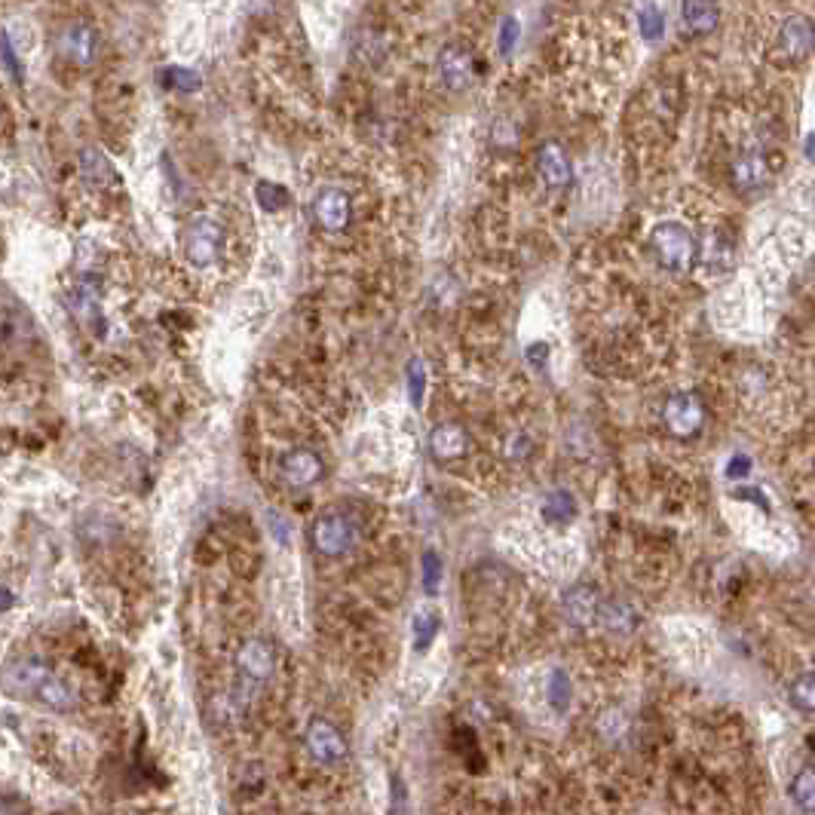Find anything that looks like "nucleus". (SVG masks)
I'll list each match as a JSON object with an SVG mask.
<instances>
[{
  "label": "nucleus",
  "mask_w": 815,
  "mask_h": 815,
  "mask_svg": "<svg viewBox=\"0 0 815 815\" xmlns=\"http://www.w3.org/2000/svg\"><path fill=\"white\" fill-rule=\"evenodd\" d=\"M788 794L803 812H815V766H803V770L794 776Z\"/></svg>",
  "instance_id": "obj_21"
},
{
  "label": "nucleus",
  "mask_w": 815,
  "mask_h": 815,
  "mask_svg": "<svg viewBox=\"0 0 815 815\" xmlns=\"http://www.w3.org/2000/svg\"><path fill=\"white\" fill-rule=\"evenodd\" d=\"M80 172L89 184L95 187H108V184H117V172L111 166V160L99 151V148H86L80 154Z\"/></svg>",
  "instance_id": "obj_16"
},
{
  "label": "nucleus",
  "mask_w": 815,
  "mask_h": 815,
  "mask_svg": "<svg viewBox=\"0 0 815 815\" xmlns=\"http://www.w3.org/2000/svg\"><path fill=\"white\" fill-rule=\"evenodd\" d=\"M812 28L803 22V19H791L785 28H782V34H779V46L785 53H791V56H803V53H809L812 50Z\"/></svg>",
  "instance_id": "obj_19"
},
{
  "label": "nucleus",
  "mask_w": 815,
  "mask_h": 815,
  "mask_svg": "<svg viewBox=\"0 0 815 815\" xmlns=\"http://www.w3.org/2000/svg\"><path fill=\"white\" fill-rule=\"evenodd\" d=\"M356 537H359V527L344 512H325L313 524V546L322 555H344L347 549H353Z\"/></svg>",
  "instance_id": "obj_2"
},
{
  "label": "nucleus",
  "mask_w": 815,
  "mask_h": 815,
  "mask_svg": "<svg viewBox=\"0 0 815 815\" xmlns=\"http://www.w3.org/2000/svg\"><path fill=\"white\" fill-rule=\"evenodd\" d=\"M436 635H439V616L417 613L414 616V647H417V653H426L429 647H433Z\"/></svg>",
  "instance_id": "obj_25"
},
{
  "label": "nucleus",
  "mask_w": 815,
  "mask_h": 815,
  "mask_svg": "<svg viewBox=\"0 0 815 815\" xmlns=\"http://www.w3.org/2000/svg\"><path fill=\"white\" fill-rule=\"evenodd\" d=\"M549 702L558 714H564L570 705V678L564 675V671H552L549 675Z\"/></svg>",
  "instance_id": "obj_29"
},
{
  "label": "nucleus",
  "mask_w": 815,
  "mask_h": 815,
  "mask_svg": "<svg viewBox=\"0 0 815 815\" xmlns=\"http://www.w3.org/2000/svg\"><path fill=\"white\" fill-rule=\"evenodd\" d=\"M770 178V169H766V160L760 154H742L736 163H733V184L736 190H742V194H748V190H757L763 187V181Z\"/></svg>",
  "instance_id": "obj_15"
},
{
  "label": "nucleus",
  "mask_w": 815,
  "mask_h": 815,
  "mask_svg": "<svg viewBox=\"0 0 815 815\" xmlns=\"http://www.w3.org/2000/svg\"><path fill=\"white\" fill-rule=\"evenodd\" d=\"M255 197H258V206L267 209V212H279L289 206V190L276 181H258L255 187Z\"/></svg>",
  "instance_id": "obj_24"
},
{
  "label": "nucleus",
  "mask_w": 815,
  "mask_h": 815,
  "mask_svg": "<svg viewBox=\"0 0 815 815\" xmlns=\"http://www.w3.org/2000/svg\"><path fill=\"white\" fill-rule=\"evenodd\" d=\"M307 748H310V754L319 763H338V760L347 757V742L341 739L338 730L328 727L325 721L310 724V730H307Z\"/></svg>",
  "instance_id": "obj_9"
},
{
  "label": "nucleus",
  "mask_w": 815,
  "mask_h": 815,
  "mask_svg": "<svg viewBox=\"0 0 815 815\" xmlns=\"http://www.w3.org/2000/svg\"><path fill=\"white\" fill-rule=\"evenodd\" d=\"M439 583H442V561H439V555L433 549H429L423 555V589H426V595H436Z\"/></svg>",
  "instance_id": "obj_30"
},
{
  "label": "nucleus",
  "mask_w": 815,
  "mask_h": 815,
  "mask_svg": "<svg viewBox=\"0 0 815 815\" xmlns=\"http://www.w3.org/2000/svg\"><path fill=\"white\" fill-rule=\"evenodd\" d=\"M531 362H534V365L540 362V368L546 365V344H537V347H531Z\"/></svg>",
  "instance_id": "obj_38"
},
{
  "label": "nucleus",
  "mask_w": 815,
  "mask_h": 815,
  "mask_svg": "<svg viewBox=\"0 0 815 815\" xmlns=\"http://www.w3.org/2000/svg\"><path fill=\"white\" fill-rule=\"evenodd\" d=\"M662 420L668 433H675L678 439H690L705 423V405L696 393H675L662 408Z\"/></svg>",
  "instance_id": "obj_4"
},
{
  "label": "nucleus",
  "mask_w": 815,
  "mask_h": 815,
  "mask_svg": "<svg viewBox=\"0 0 815 815\" xmlns=\"http://www.w3.org/2000/svg\"><path fill=\"white\" fill-rule=\"evenodd\" d=\"M527 451H531V439H524V436L509 439V445H506V454H509V457H527Z\"/></svg>",
  "instance_id": "obj_35"
},
{
  "label": "nucleus",
  "mask_w": 815,
  "mask_h": 815,
  "mask_svg": "<svg viewBox=\"0 0 815 815\" xmlns=\"http://www.w3.org/2000/svg\"><path fill=\"white\" fill-rule=\"evenodd\" d=\"M53 671L37 659H16L4 671V684L10 693H37L40 684L50 678Z\"/></svg>",
  "instance_id": "obj_11"
},
{
  "label": "nucleus",
  "mask_w": 815,
  "mask_h": 815,
  "mask_svg": "<svg viewBox=\"0 0 815 815\" xmlns=\"http://www.w3.org/2000/svg\"><path fill=\"white\" fill-rule=\"evenodd\" d=\"M270 518H273V531H276V537L285 543V540H289V537H285V521H282L279 515H270Z\"/></svg>",
  "instance_id": "obj_39"
},
{
  "label": "nucleus",
  "mask_w": 815,
  "mask_h": 815,
  "mask_svg": "<svg viewBox=\"0 0 815 815\" xmlns=\"http://www.w3.org/2000/svg\"><path fill=\"white\" fill-rule=\"evenodd\" d=\"M236 662L249 678L267 681L270 671H273V650L264 641H246L243 650H239V656H236Z\"/></svg>",
  "instance_id": "obj_14"
},
{
  "label": "nucleus",
  "mask_w": 815,
  "mask_h": 815,
  "mask_svg": "<svg viewBox=\"0 0 815 815\" xmlns=\"http://www.w3.org/2000/svg\"><path fill=\"white\" fill-rule=\"evenodd\" d=\"M573 515H577V503H573V497L567 491H552L543 500V518L549 524H567V521H573Z\"/></svg>",
  "instance_id": "obj_22"
},
{
  "label": "nucleus",
  "mask_w": 815,
  "mask_h": 815,
  "mask_svg": "<svg viewBox=\"0 0 815 815\" xmlns=\"http://www.w3.org/2000/svg\"><path fill=\"white\" fill-rule=\"evenodd\" d=\"M598 619L604 622L607 629H613V632H629L632 622H635V613L626 604L610 601V604H601V616Z\"/></svg>",
  "instance_id": "obj_26"
},
{
  "label": "nucleus",
  "mask_w": 815,
  "mask_h": 815,
  "mask_svg": "<svg viewBox=\"0 0 815 815\" xmlns=\"http://www.w3.org/2000/svg\"><path fill=\"white\" fill-rule=\"evenodd\" d=\"M279 472L292 488H304L322 475V463L313 451H289L279 460Z\"/></svg>",
  "instance_id": "obj_12"
},
{
  "label": "nucleus",
  "mask_w": 815,
  "mask_h": 815,
  "mask_svg": "<svg viewBox=\"0 0 815 815\" xmlns=\"http://www.w3.org/2000/svg\"><path fill=\"white\" fill-rule=\"evenodd\" d=\"M4 65L10 68V74L22 83V68L16 62V53H13V43H10V34H4Z\"/></svg>",
  "instance_id": "obj_34"
},
{
  "label": "nucleus",
  "mask_w": 815,
  "mask_h": 815,
  "mask_svg": "<svg viewBox=\"0 0 815 815\" xmlns=\"http://www.w3.org/2000/svg\"><path fill=\"white\" fill-rule=\"evenodd\" d=\"M809 276H812V285H815V264H812V270H809Z\"/></svg>",
  "instance_id": "obj_42"
},
{
  "label": "nucleus",
  "mask_w": 815,
  "mask_h": 815,
  "mask_svg": "<svg viewBox=\"0 0 815 815\" xmlns=\"http://www.w3.org/2000/svg\"><path fill=\"white\" fill-rule=\"evenodd\" d=\"M806 154L815 160V135H809V141H806Z\"/></svg>",
  "instance_id": "obj_40"
},
{
  "label": "nucleus",
  "mask_w": 815,
  "mask_h": 815,
  "mask_svg": "<svg viewBox=\"0 0 815 815\" xmlns=\"http://www.w3.org/2000/svg\"><path fill=\"white\" fill-rule=\"evenodd\" d=\"M515 37H518V25H515V22H506V25H503V37H500V46H503V53H509V50H512Z\"/></svg>",
  "instance_id": "obj_36"
},
{
  "label": "nucleus",
  "mask_w": 815,
  "mask_h": 815,
  "mask_svg": "<svg viewBox=\"0 0 815 815\" xmlns=\"http://www.w3.org/2000/svg\"><path fill=\"white\" fill-rule=\"evenodd\" d=\"M705 261L711 267H730L733 264V249L727 243H721V239H714V246L705 252Z\"/></svg>",
  "instance_id": "obj_32"
},
{
  "label": "nucleus",
  "mask_w": 815,
  "mask_h": 815,
  "mask_svg": "<svg viewBox=\"0 0 815 815\" xmlns=\"http://www.w3.org/2000/svg\"><path fill=\"white\" fill-rule=\"evenodd\" d=\"M10 607H13V592L4 589V610H10Z\"/></svg>",
  "instance_id": "obj_41"
},
{
  "label": "nucleus",
  "mask_w": 815,
  "mask_h": 815,
  "mask_svg": "<svg viewBox=\"0 0 815 815\" xmlns=\"http://www.w3.org/2000/svg\"><path fill=\"white\" fill-rule=\"evenodd\" d=\"M59 56L68 59L71 65H92L95 56H99V37L95 31L86 25V22H68L62 31H59Z\"/></svg>",
  "instance_id": "obj_6"
},
{
  "label": "nucleus",
  "mask_w": 815,
  "mask_h": 815,
  "mask_svg": "<svg viewBox=\"0 0 815 815\" xmlns=\"http://www.w3.org/2000/svg\"><path fill=\"white\" fill-rule=\"evenodd\" d=\"M788 699L797 711L803 714H815V671H806V675L794 678L788 687Z\"/></svg>",
  "instance_id": "obj_23"
},
{
  "label": "nucleus",
  "mask_w": 815,
  "mask_h": 815,
  "mask_svg": "<svg viewBox=\"0 0 815 815\" xmlns=\"http://www.w3.org/2000/svg\"><path fill=\"white\" fill-rule=\"evenodd\" d=\"M681 16H684V25L696 34H708L714 31L717 25V0H684L681 4Z\"/></svg>",
  "instance_id": "obj_17"
},
{
  "label": "nucleus",
  "mask_w": 815,
  "mask_h": 815,
  "mask_svg": "<svg viewBox=\"0 0 815 815\" xmlns=\"http://www.w3.org/2000/svg\"><path fill=\"white\" fill-rule=\"evenodd\" d=\"M466 445H469L466 433H463L460 426H454V423L439 426L436 433L429 436V448H433V454H436V457H445V460L460 457V454L466 451Z\"/></svg>",
  "instance_id": "obj_18"
},
{
  "label": "nucleus",
  "mask_w": 815,
  "mask_h": 815,
  "mask_svg": "<svg viewBox=\"0 0 815 815\" xmlns=\"http://www.w3.org/2000/svg\"><path fill=\"white\" fill-rule=\"evenodd\" d=\"M221 243H224V233H221L218 221H212V218L190 221L187 236H184L187 261L194 267H212L218 261V255H221Z\"/></svg>",
  "instance_id": "obj_3"
},
{
  "label": "nucleus",
  "mask_w": 815,
  "mask_h": 815,
  "mask_svg": "<svg viewBox=\"0 0 815 815\" xmlns=\"http://www.w3.org/2000/svg\"><path fill=\"white\" fill-rule=\"evenodd\" d=\"M163 83L169 89H178V92H194L200 89V74L197 71H190V68H166L163 71Z\"/></svg>",
  "instance_id": "obj_28"
},
{
  "label": "nucleus",
  "mask_w": 815,
  "mask_h": 815,
  "mask_svg": "<svg viewBox=\"0 0 815 815\" xmlns=\"http://www.w3.org/2000/svg\"><path fill=\"white\" fill-rule=\"evenodd\" d=\"M537 166H540V175L543 181L552 187V190H564L573 178V169H570V160L564 154L561 145H555V141H546V145L540 148L537 154Z\"/></svg>",
  "instance_id": "obj_13"
},
{
  "label": "nucleus",
  "mask_w": 815,
  "mask_h": 815,
  "mask_svg": "<svg viewBox=\"0 0 815 815\" xmlns=\"http://www.w3.org/2000/svg\"><path fill=\"white\" fill-rule=\"evenodd\" d=\"M751 472V460L745 454H736L730 463H727V478H745Z\"/></svg>",
  "instance_id": "obj_33"
},
{
  "label": "nucleus",
  "mask_w": 815,
  "mask_h": 815,
  "mask_svg": "<svg viewBox=\"0 0 815 815\" xmlns=\"http://www.w3.org/2000/svg\"><path fill=\"white\" fill-rule=\"evenodd\" d=\"M439 74H442V83L451 92H463L472 83L475 62H472V53L466 50L463 43H448L445 50L439 53Z\"/></svg>",
  "instance_id": "obj_8"
},
{
  "label": "nucleus",
  "mask_w": 815,
  "mask_h": 815,
  "mask_svg": "<svg viewBox=\"0 0 815 815\" xmlns=\"http://www.w3.org/2000/svg\"><path fill=\"white\" fill-rule=\"evenodd\" d=\"M564 613L573 626H592V622L601 616V598L592 586L580 583L564 592Z\"/></svg>",
  "instance_id": "obj_10"
},
{
  "label": "nucleus",
  "mask_w": 815,
  "mask_h": 815,
  "mask_svg": "<svg viewBox=\"0 0 815 815\" xmlns=\"http://www.w3.org/2000/svg\"><path fill=\"white\" fill-rule=\"evenodd\" d=\"M43 705H50V708H56V711H71L74 705H77V699H74V690L65 684V681H59L56 675H50L46 678L43 684H40V690L34 693Z\"/></svg>",
  "instance_id": "obj_20"
},
{
  "label": "nucleus",
  "mask_w": 815,
  "mask_h": 815,
  "mask_svg": "<svg viewBox=\"0 0 815 815\" xmlns=\"http://www.w3.org/2000/svg\"><path fill=\"white\" fill-rule=\"evenodd\" d=\"M313 215L325 230L341 233V230H347V224L353 218V203L341 187H322L313 200Z\"/></svg>",
  "instance_id": "obj_7"
},
{
  "label": "nucleus",
  "mask_w": 815,
  "mask_h": 815,
  "mask_svg": "<svg viewBox=\"0 0 815 815\" xmlns=\"http://www.w3.org/2000/svg\"><path fill=\"white\" fill-rule=\"evenodd\" d=\"M423 396H426V365H423V359H411L408 362V399L414 408H423Z\"/></svg>",
  "instance_id": "obj_27"
},
{
  "label": "nucleus",
  "mask_w": 815,
  "mask_h": 815,
  "mask_svg": "<svg viewBox=\"0 0 815 815\" xmlns=\"http://www.w3.org/2000/svg\"><path fill=\"white\" fill-rule=\"evenodd\" d=\"M650 246L659 258V264L671 273H687L699 258V243L690 233V227L678 221H662L650 233Z\"/></svg>",
  "instance_id": "obj_1"
},
{
  "label": "nucleus",
  "mask_w": 815,
  "mask_h": 815,
  "mask_svg": "<svg viewBox=\"0 0 815 815\" xmlns=\"http://www.w3.org/2000/svg\"><path fill=\"white\" fill-rule=\"evenodd\" d=\"M68 310L74 313V319L92 331V334H102L105 331V310H102V295L95 289L92 279H77L74 289L68 292Z\"/></svg>",
  "instance_id": "obj_5"
},
{
  "label": "nucleus",
  "mask_w": 815,
  "mask_h": 815,
  "mask_svg": "<svg viewBox=\"0 0 815 815\" xmlns=\"http://www.w3.org/2000/svg\"><path fill=\"white\" fill-rule=\"evenodd\" d=\"M393 788H396V812H402L405 809V785H402V779L399 776H393Z\"/></svg>",
  "instance_id": "obj_37"
},
{
  "label": "nucleus",
  "mask_w": 815,
  "mask_h": 815,
  "mask_svg": "<svg viewBox=\"0 0 815 815\" xmlns=\"http://www.w3.org/2000/svg\"><path fill=\"white\" fill-rule=\"evenodd\" d=\"M638 22H641V34L647 37V40H659L662 37V13L656 10V7H644L641 10V16H638Z\"/></svg>",
  "instance_id": "obj_31"
}]
</instances>
